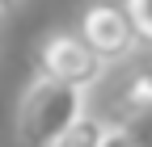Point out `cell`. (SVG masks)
<instances>
[{"label":"cell","mask_w":152,"mask_h":147,"mask_svg":"<svg viewBox=\"0 0 152 147\" xmlns=\"http://www.w3.org/2000/svg\"><path fill=\"white\" fill-rule=\"evenodd\" d=\"M85 114V88L59 84L51 76H34L17 101V143L21 147H51L68 126Z\"/></svg>","instance_id":"6da1fadb"},{"label":"cell","mask_w":152,"mask_h":147,"mask_svg":"<svg viewBox=\"0 0 152 147\" xmlns=\"http://www.w3.org/2000/svg\"><path fill=\"white\" fill-rule=\"evenodd\" d=\"M34 67L38 76H51L59 84H76V88H93L106 71V59L93 50L76 30H55L47 34L34 50Z\"/></svg>","instance_id":"7a4b0ae2"},{"label":"cell","mask_w":152,"mask_h":147,"mask_svg":"<svg viewBox=\"0 0 152 147\" xmlns=\"http://www.w3.org/2000/svg\"><path fill=\"white\" fill-rule=\"evenodd\" d=\"M76 34L102 55L106 63H118L127 55H135L140 38L135 30H131V17L123 4H114V0H97V4H89L80 13V21H76Z\"/></svg>","instance_id":"3957f363"},{"label":"cell","mask_w":152,"mask_h":147,"mask_svg":"<svg viewBox=\"0 0 152 147\" xmlns=\"http://www.w3.org/2000/svg\"><path fill=\"white\" fill-rule=\"evenodd\" d=\"M148 109H152V67H140L127 76L123 93H118V118L148 114Z\"/></svg>","instance_id":"277c9868"},{"label":"cell","mask_w":152,"mask_h":147,"mask_svg":"<svg viewBox=\"0 0 152 147\" xmlns=\"http://www.w3.org/2000/svg\"><path fill=\"white\" fill-rule=\"evenodd\" d=\"M106 130H110V122H102V118H93V114H80L68 130L55 139L51 147H102V139H106Z\"/></svg>","instance_id":"5b68a950"},{"label":"cell","mask_w":152,"mask_h":147,"mask_svg":"<svg viewBox=\"0 0 152 147\" xmlns=\"http://www.w3.org/2000/svg\"><path fill=\"white\" fill-rule=\"evenodd\" d=\"M123 9H127V17H131L135 38L152 46V0H123Z\"/></svg>","instance_id":"8992f818"},{"label":"cell","mask_w":152,"mask_h":147,"mask_svg":"<svg viewBox=\"0 0 152 147\" xmlns=\"http://www.w3.org/2000/svg\"><path fill=\"white\" fill-rule=\"evenodd\" d=\"M118 126L127 130V139L135 143V147H152V109H148V114H131V118H123Z\"/></svg>","instance_id":"52a82bcc"},{"label":"cell","mask_w":152,"mask_h":147,"mask_svg":"<svg viewBox=\"0 0 152 147\" xmlns=\"http://www.w3.org/2000/svg\"><path fill=\"white\" fill-rule=\"evenodd\" d=\"M102 147H135V143L127 139V130H123V126H110V130H106V139H102Z\"/></svg>","instance_id":"ba28073f"},{"label":"cell","mask_w":152,"mask_h":147,"mask_svg":"<svg viewBox=\"0 0 152 147\" xmlns=\"http://www.w3.org/2000/svg\"><path fill=\"white\" fill-rule=\"evenodd\" d=\"M13 4H17V0H0V13H9V9H13Z\"/></svg>","instance_id":"9c48e42d"}]
</instances>
